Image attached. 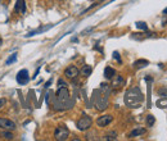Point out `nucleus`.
I'll return each mask as SVG.
<instances>
[{
  "instance_id": "nucleus-6",
  "label": "nucleus",
  "mask_w": 167,
  "mask_h": 141,
  "mask_svg": "<svg viewBox=\"0 0 167 141\" xmlns=\"http://www.w3.org/2000/svg\"><path fill=\"white\" fill-rule=\"evenodd\" d=\"M17 128L16 123L8 118H0V130H8V131H14Z\"/></svg>"
},
{
  "instance_id": "nucleus-22",
  "label": "nucleus",
  "mask_w": 167,
  "mask_h": 141,
  "mask_svg": "<svg viewBox=\"0 0 167 141\" xmlns=\"http://www.w3.org/2000/svg\"><path fill=\"white\" fill-rule=\"evenodd\" d=\"M157 105L159 108H166V105H167V99L165 97V100H158L157 101Z\"/></svg>"
},
{
  "instance_id": "nucleus-13",
  "label": "nucleus",
  "mask_w": 167,
  "mask_h": 141,
  "mask_svg": "<svg viewBox=\"0 0 167 141\" xmlns=\"http://www.w3.org/2000/svg\"><path fill=\"white\" fill-rule=\"evenodd\" d=\"M52 27H53V25H49V26H46V27H41V28H39V30L30 32L28 35H26V36H27V37H31V36H34V35H38V33H41V32H45L46 30H49V28H52Z\"/></svg>"
},
{
  "instance_id": "nucleus-25",
  "label": "nucleus",
  "mask_w": 167,
  "mask_h": 141,
  "mask_svg": "<svg viewBox=\"0 0 167 141\" xmlns=\"http://www.w3.org/2000/svg\"><path fill=\"white\" fill-rule=\"evenodd\" d=\"M2 45H3V39L0 37V48H2Z\"/></svg>"
},
{
  "instance_id": "nucleus-23",
  "label": "nucleus",
  "mask_w": 167,
  "mask_h": 141,
  "mask_svg": "<svg viewBox=\"0 0 167 141\" xmlns=\"http://www.w3.org/2000/svg\"><path fill=\"white\" fill-rule=\"evenodd\" d=\"M113 58H114L116 60H117L118 63H122V60H121V56H120V54H118L117 51H114V53H113Z\"/></svg>"
},
{
  "instance_id": "nucleus-9",
  "label": "nucleus",
  "mask_w": 167,
  "mask_h": 141,
  "mask_svg": "<svg viewBox=\"0 0 167 141\" xmlns=\"http://www.w3.org/2000/svg\"><path fill=\"white\" fill-rule=\"evenodd\" d=\"M112 121H113V117L111 114H104V116H101V117H99L97 119V124L99 127H105V126L109 124Z\"/></svg>"
},
{
  "instance_id": "nucleus-15",
  "label": "nucleus",
  "mask_w": 167,
  "mask_h": 141,
  "mask_svg": "<svg viewBox=\"0 0 167 141\" xmlns=\"http://www.w3.org/2000/svg\"><path fill=\"white\" fill-rule=\"evenodd\" d=\"M149 64V62L147 59H139V60H136L134 63V67L135 68H144V67H147Z\"/></svg>"
},
{
  "instance_id": "nucleus-4",
  "label": "nucleus",
  "mask_w": 167,
  "mask_h": 141,
  "mask_svg": "<svg viewBox=\"0 0 167 141\" xmlns=\"http://www.w3.org/2000/svg\"><path fill=\"white\" fill-rule=\"evenodd\" d=\"M91 124H93V119H91V117L84 114V116L77 121L76 127H77V130H80V131H86V130L90 128Z\"/></svg>"
},
{
  "instance_id": "nucleus-20",
  "label": "nucleus",
  "mask_w": 167,
  "mask_h": 141,
  "mask_svg": "<svg viewBox=\"0 0 167 141\" xmlns=\"http://www.w3.org/2000/svg\"><path fill=\"white\" fill-rule=\"evenodd\" d=\"M158 95L161 96V97H163V99H165V97L167 99V89H166V87L159 89V90H158Z\"/></svg>"
},
{
  "instance_id": "nucleus-8",
  "label": "nucleus",
  "mask_w": 167,
  "mask_h": 141,
  "mask_svg": "<svg viewBox=\"0 0 167 141\" xmlns=\"http://www.w3.org/2000/svg\"><path fill=\"white\" fill-rule=\"evenodd\" d=\"M78 74H80V70L76 66H68L66 69H64V76L70 80H75Z\"/></svg>"
},
{
  "instance_id": "nucleus-14",
  "label": "nucleus",
  "mask_w": 167,
  "mask_h": 141,
  "mask_svg": "<svg viewBox=\"0 0 167 141\" xmlns=\"http://www.w3.org/2000/svg\"><path fill=\"white\" fill-rule=\"evenodd\" d=\"M145 132H147V131H145V128H141V127H139V128H135V130L131 131V133H130V137L141 136V135H144Z\"/></svg>"
},
{
  "instance_id": "nucleus-11",
  "label": "nucleus",
  "mask_w": 167,
  "mask_h": 141,
  "mask_svg": "<svg viewBox=\"0 0 167 141\" xmlns=\"http://www.w3.org/2000/svg\"><path fill=\"white\" fill-rule=\"evenodd\" d=\"M113 81H112V87H114V89H118V87H121L122 85H123V77L122 76H117V77H113L112 78Z\"/></svg>"
},
{
  "instance_id": "nucleus-1",
  "label": "nucleus",
  "mask_w": 167,
  "mask_h": 141,
  "mask_svg": "<svg viewBox=\"0 0 167 141\" xmlns=\"http://www.w3.org/2000/svg\"><path fill=\"white\" fill-rule=\"evenodd\" d=\"M108 95H109V86L101 83L98 90L94 91V105L98 110H104L108 107Z\"/></svg>"
},
{
  "instance_id": "nucleus-12",
  "label": "nucleus",
  "mask_w": 167,
  "mask_h": 141,
  "mask_svg": "<svg viewBox=\"0 0 167 141\" xmlns=\"http://www.w3.org/2000/svg\"><path fill=\"white\" fill-rule=\"evenodd\" d=\"M114 76H116V70L112 67H105V69H104V77H105V78L107 80H112Z\"/></svg>"
},
{
  "instance_id": "nucleus-24",
  "label": "nucleus",
  "mask_w": 167,
  "mask_h": 141,
  "mask_svg": "<svg viewBox=\"0 0 167 141\" xmlns=\"http://www.w3.org/2000/svg\"><path fill=\"white\" fill-rule=\"evenodd\" d=\"M5 101H6L5 99H0V109H2V107H3V105L5 104Z\"/></svg>"
},
{
  "instance_id": "nucleus-16",
  "label": "nucleus",
  "mask_w": 167,
  "mask_h": 141,
  "mask_svg": "<svg viewBox=\"0 0 167 141\" xmlns=\"http://www.w3.org/2000/svg\"><path fill=\"white\" fill-rule=\"evenodd\" d=\"M0 136H2L3 139H5V140H13L14 139L12 131H8V130H3V132L0 133Z\"/></svg>"
},
{
  "instance_id": "nucleus-2",
  "label": "nucleus",
  "mask_w": 167,
  "mask_h": 141,
  "mask_svg": "<svg viewBox=\"0 0 167 141\" xmlns=\"http://www.w3.org/2000/svg\"><path fill=\"white\" fill-rule=\"evenodd\" d=\"M144 100V95L139 87L130 89L125 95V104L129 108H139Z\"/></svg>"
},
{
  "instance_id": "nucleus-18",
  "label": "nucleus",
  "mask_w": 167,
  "mask_h": 141,
  "mask_svg": "<svg viewBox=\"0 0 167 141\" xmlns=\"http://www.w3.org/2000/svg\"><path fill=\"white\" fill-rule=\"evenodd\" d=\"M154 122H156V118L152 116V114H149V116H147V126L148 127H152L154 124Z\"/></svg>"
},
{
  "instance_id": "nucleus-3",
  "label": "nucleus",
  "mask_w": 167,
  "mask_h": 141,
  "mask_svg": "<svg viewBox=\"0 0 167 141\" xmlns=\"http://www.w3.org/2000/svg\"><path fill=\"white\" fill-rule=\"evenodd\" d=\"M70 91L67 90L66 86H61L57 91V101H55V108L57 109H66L70 108Z\"/></svg>"
},
{
  "instance_id": "nucleus-5",
  "label": "nucleus",
  "mask_w": 167,
  "mask_h": 141,
  "mask_svg": "<svg viewBox=\"0 0 167 141\" xmlns=\"http://www.w3.org/2000/svg\"><path fill=\"white\" fill-rule=\"evenodd\" d=\"M68 136H70V131H68L67 127H64V126L57 127L55 131H54V137H55V140H58V141L67 140Z\"/></svg>"
},
{
  "instance_id": "nucleus-21",
  "label": "nucleus",
  "mask_w": 167,
  "mask_h": 141,
  "mask_svg": "<svg viewBox=\"0 0 167 141\" xmlns=\"http://www.w3.org/2000/svg\"><path fill=\"white\" fill-rule=\"evenodd\" d=\"M16 60H17V54H12V55H10V58H9L8 60H6L5 63L9 66V64H12V63H13V62H16Z\"/></svg>"
},
{
  "instance_id": "nucleus-10",
  "label": "nucleus",
  "mask_w": 167,
  "mask_h": 141,
  "mask_svg": "<svg viewBox=\"0 0 167 141\" xmlns=\"http://www.w3.org/2000/svg\"><path fill=\"white\" fill-rule=\"evenodd\" d=\"M14 12L21 13V14L26 13V2L25 0H17L16 5H14Z\"/></svg>"
},
{
  "instance_id": "nucleus-19",
  "label": "nucleus",
  "mask_w": 167,
  "mask_h": 141,
  "mask_svg": "<svg viewBox=\"0 0 167 141\" xmlns=\"http://www.w3.org/2000/svg\"><path fill=\"white\" fill-rule=\"evenodd\" d=\"M136 27L139 28V30H141V31H148V26H147V23H144V22H136Z\"/></svg>"
},
{
  "instance_id": "nucleus-26",
  "label": "nucleus",
  "mask_w": 167,
  "mask_h": 141,
  "mask_svg": "<svg viewBox=\"0 0 167 141\" xmlns=\"http://www.w3.org/2000/svg\"><path fill=\"white\" fill-rule=\"evenodd\" d=\"M163 14H167V8H166V9L163 10Z\"/></svg>"
},
{
  "instance_id": "nucleus-17",
  "label": "nucleus",
  "mask_w": 167,
  "mask_h": 141,
  "mask_svg": "<svg viewBox=\"0 0 167 141\" xmlns=\"http://www.w3.org/2000/svg\"><path fill=\"white\" fill-rule=\"evenodd\" d=\"M91 72H93V68H91L90 66H84L82 69H81V73H82V76H85V77L90 76Z\"/></svg>"
},
{
  "instance_id": "nucleus-7",
  "label": "nucleus",
  "mask_w": 167,
  "mask_h": 141,
  "mask_svg": "<svg viewBox=\"0 0 167 141\" xmlns=\"http://www.w3.org/2000/svg\"><path fill=\"white\" fill-rule=\"evenodd\" d=\"M16 80L19 85H26L28 81H30V74H28L27 69H21L19 72L16 76Z\"/></svg>"
}]
</instances>
